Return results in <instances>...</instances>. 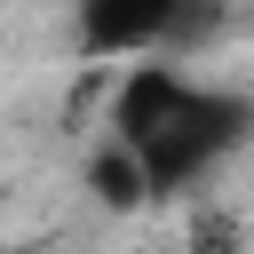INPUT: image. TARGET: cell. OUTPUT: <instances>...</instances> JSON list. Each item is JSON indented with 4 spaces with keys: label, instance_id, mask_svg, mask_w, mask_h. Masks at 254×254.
<instances>
[{
    "label": "cell",
    "instance_id": "1",
    "mask_svg": "<svg viewBox=\"0 0 254 254\" xmlns=\"http://www.w3.org/2000/svg\"><path fill=\"white\" fill-rule=\"evenodd\" d=\"M103 135L143 167L151 198H183L198 190L246 135H254V103L214 87V79H190L175 64H119V87H111V119Z\"/></svg>",
    "mask_w": 254,
    "mask_h": 254
},
{
    "label": "cell",
    "instance_id": "2",
    "mask_svg": "<svg viewBox=\"0 0 254 254\" xmlns=\"http://www.w3.org/2000/svg\"><path fill=\"white\" fill-rule=\"evenodd\" d=\"M79 56L95 64H135V56H175L198 32V0H71Z\"/></svg>",
    "mask_w": 254,
    "mask_h": 254
},
{
    "label": "cell",
    "instance_id": "3",
    "mask_svg": "<svg viewBox=\"0 0 254 254\" xmlns=\"http://www.w3.org/2000/svg\"><path fill=\"white\" fill-rule=\"evenodd\" d=\"M87 190H95L103 206H143V198H151L143 167H135V159H127L111 135H103V143H95V159H87Z\"/></svg>",
    "mask_w": 254,
    "mask_h": 254
}]
</instances>
